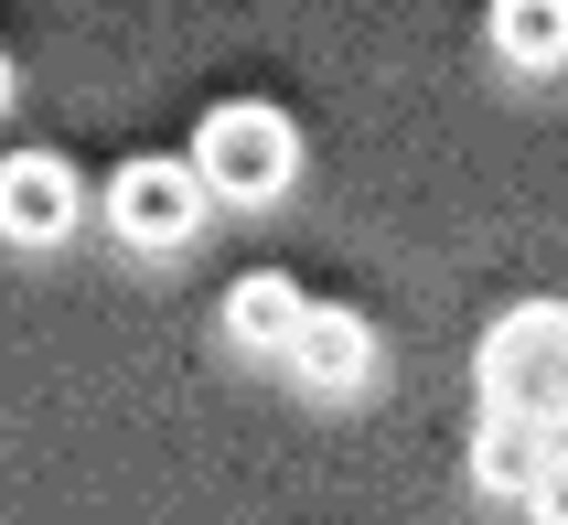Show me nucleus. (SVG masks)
Segmentation results:
<instances>
[{
  "instance_id": "nucleus-1",
  "label": "nucleus",
  "mask_w": 568,
  "mask_h": 525,
  "mask_svg": "<svg viewBox=\"0 0 568 525\" xmlns=\"http://www.w3.org/2000/svg\"><path fill=\"white\" fill-rule=\"evenodd\" d=\"M473 365H483V407H515V418L568 430V301H515L483 333Z\"/></svg>"
},
{
  "instance_id": "nucleus-2",
  "label": "nucleus",
  "mask_w": 568,
  "mask_h": 525,
  "mask_svg": "<svg viewBox=\"0 0 568 525\" xmlns=\"http://www.w3.org/2000/svg\"><path fill=\"white\" fill-rule=\"evenodd\" d=\"M193 172L215 204H280L301 183V129L280 108H257V97H225L215 119L193 129Z\"/></svg>"
},
{
  "instance_id": "nucleus-3",
  "label": "nucleus",
  "mask_w": 568,
  "mask_h": 525,
  "mask_svg": "<svg viewBox=\"0 0 568 525\" xmlns=\"http://www.w3.org/2000/svg\"><path fill=\"white\" fill-rule=\"evenodd\" d=\"M204 172H193V151H140L119 161V183H108V225H119L129 248H183L193 225H204Z\"/></svg>"
},
{
  "instance_id": "nucleus-4",
  "label": "nucleus",
  "mask_w": 568,
  "mask_h": 525,
  "mask_svg": "<svg viewBox=\"0 0 568 525\" xmlns=\"http://www.w3.org/2000/svg\"><path fill=\"white\" fill-rule=\"evenodd\" d=\"M75 215H87V183H75L64 151H11L0 161V236L11 248H64Z\"/></svg>"
},
{
  "instance_id": "nucleus-5",
  "label": "nucleus",
  "mask_w": 568,
  "mask_h": 525,
  "mask_svg": "<svg viewBox=\"0 0 568 525\" xmlns=\"http://www.w3.org/2000/svg\"><path fill=\"white\" fill-rule=\"evenodd\" d=\"M280 365L301 375L312 397H354V386L376 375V322H365L354 301H312V311H301V333H290V354H280Z\"/></svg>"
},
{
  "instance_id": "nucleus-6",
  "label": "nucleus",
  "mask_w": 568,
  "mask_h": 525,
  "mask_svg": "<svg viewBox=\"0 0 568 525\" xmlns=\"http://www.w3.org/2000/svg\"><path fill=\"white\" fill-rule=\"evenodd\" d=\"M547 451H558L547 418L483 407V430H473V483H483V494H505V504H526V494H537V472H547Z\"/></svg>"
},
{
  "instance_id": "nucleus-7",
  "label": "nucleus",
  "mask_w": 568,
  "mask_h": 525,
  "mask_svg": "<svg viewBox=\"0 0 568 525\" xmlns=\"http://www.w3.org/2000/svg\"><path fill=\"white\" fill-rule=\"evenodd\" d=\"M301 290H290L280 269H257V279H236L225 290V311H215V343L225 354H290V333H301Z\"/></svg>"
},
{
  "instance_id": "nucleus-8",
  "label": "nucleus",
  "mask_w": 568,
  "mask_h": 525,
  "mask_svg": "<svg viewBox=\"0 0 568 525\" xmlns=\"http://www.w3.org/2000/svg\"><path fill=\"white\" fill-rule=\"evenodd\" d=\"M483 32H494V54L526 64V75L568 64V0H494V11H483Z\"/></svg>"
},
{
  "instance_id": "nucleus-9",
  "label": "nucleus",
  "mask_w": 568,
  "mask_h": 525,
  "mask_svg": "<svg viewBox=\"0 0 568 525\" xmlns=\"http://www.w3.org/2000/svg\"><path fill=\"white\" fill-rule=\"evenodd\" d=\"M526 515H537V525H568V440L547 451V472H537V494H526Z\"/></svg>"
},
{
  "instance_id": "nucleus-10",
  "label": "nucleus",
  "mask_w": 568,
  "mask_h": 525,
  "mask_svg": "<svg viewBox=\"0 0 568 525\" xmlns=\"http://www.w3.org/2000/svg\"><path fill=\"white\" fill-rule=\"evenodd\" d=\"M0 108H11V64H0Z\"/></svg>"
}]
</instances>
